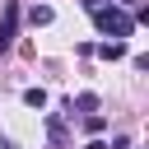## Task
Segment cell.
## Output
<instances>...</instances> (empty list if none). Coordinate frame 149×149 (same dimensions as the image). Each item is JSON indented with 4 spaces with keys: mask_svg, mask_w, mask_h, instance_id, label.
<instances>
[{
    "mask_svg": "<svg viewBox=\"0 0 149 149\" xmlns=\"http://www.w3.org/2000/svg\"><path fill=\"white\" fill-rule=\"evenodd\" d=\"M93 23H98V33H107V37H130L135 33V19L126 14V9H116V5H102V9H93Z\"/></svg>",
    "mask_w": 149,
    "mask_h": 149,
    "instance_id": "1",
    "label": "cell"
},
{
    "mask_svg": "<svg viewBox=\"0 0 149 149\" xmlns=\"http://www.w3.org/2000/svg\"><path fill=\"white\" fill-rule=\"evenodd\" d=\"M14 33H19V0H5V19H0V51L14 47Z\"/></svg>",
    "mask_w": 149,
    "mask_h": 149,
    "instance_id": "2",
    "label": "cell"
},
{
    "mask_svg": "<svg viewBox=\"0 0 149 149\" xmlns=\"http://www.w3.org/2000/svg\"><path fill=\"white\" fill-rule=\"evenodd\" d=\"M88 56H102V61H121V56H126V42H121V37H112V42H102V47H88Z\"/></svg>",
    "mask_w": 149,
    "mask_h": 149,
    "instance_id": "3",
    "label": "cell"
},
{
    "mask_svg": "<svg viewBox=\"0 0 149 149\" xmlns=\"http://www.w3.org/2000/svg\"><path fill=\"white\" fill-rule=\"evenodd\" d=\"M51 19H56V14H51V5H33V9H28V23H33V28H47Z\"/></svg>",
    "mask_w": 149,
    "mask_h": 149,
    "instance_id": "4",
    "label": "cell"
},
{
    "mask_svg": "<svg viewBox=\"0 0 149 149\" xmlns=\"http://www.w3.org/2000/svg\"><path fill=\"white\" fill-rule=\"evenodd\" d=\"M93 107H98V98H93V93H79V98L70 102V112H93Z\"/></svg>",
    "mask_w": 149,
    "mask_h": 149,
    "instance_id": "5",
    "label": "cell"
},
{
    "mask_svg": "<svg viewBox=\"0 0 149 149\" xmlns=\"http://www.w3.org/2000/svg\"><path fill=\"white\" fill-rule=\"evenodd\" d=\"M23 102H28V107H47V88H28Z\"/></svg>",
    "mask_w": 149,
    "mask_h": 149,
    "instance_id": "6",
    "label": "cell"
},
{
    "mask_svg": "<svg viewBox=\"0 0 149 149\" xmlns=\"http://www.w3.org/2000/svg\"><path fill=\"white\" fill-rule=\"evenodd\" d=\"M84 126H88V130H93V135H98V130H102V126H107V121H102V116H98V112H84Z\"/></svg>",
    "mask_w": 149,
    "mask_h": 149,
    "instance_id": "7",
    "label": "cell"
},
{
    "mask_svg": "<svg viewBox=\"0 0 149 149\" xmlns=\"http://www.w3.org/2000/svg\"><path fill=\"white\" fill-rule=\"evenodd\" d=\"M47 130H51V140H65V126H61V116H51V121H47Z\"/></svg>",
    "mask_w": 149,
    "mask_h": 149,
    "instance_id": "8",
    "label": "cell"
},
{
    "mask_svg": "<svg viewBox=\"0 0 149 149\" xmlns=\"http://www.w3.org/2000/svg\"><path fill=\"white\" fill-rule=\"evenodd\" d=\"M102 5H107V0H84V9H88V14H93V9H102Z\"/></svg>",
    "mask_w": 149,
    "mask_h": 149,
    "instance_id": "9",
    "label": "cell"
},
{
    "mask_svg": "<svg viewBox=\"0 0 149 149\" xmlns=\"http://www.w3.org/2000/svg\"><path fill=\"white\" fill-rule=\"evenodd\" d=\"M84 149H107V144H102V140H88V144H84Z\"/></svg>",
    "mask_w": 149,
    "mask_h": 149,
    "instance_id": "10",
    "label": "cell"
},
{
    "mask_svg": "<svg viewBox=\"0 0 149 149\" xmlns=\"http://www.w3.org/2000/svg\"><path fill=\"white\" fill-rule=\"evenodd\" d=\"M0 149H14V144H9V140H0Z\"/></svg>",
    "mask_w": 149,
    "mask_h": 149,
    "instance_id": "11",
    "label": "cell"
}]
</instances>
